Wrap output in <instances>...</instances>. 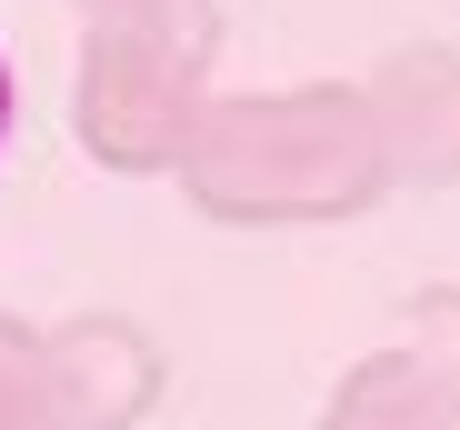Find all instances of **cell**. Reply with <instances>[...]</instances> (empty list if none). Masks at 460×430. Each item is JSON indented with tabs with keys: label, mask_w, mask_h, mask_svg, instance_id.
<instances>
[{
	"label": "cell",
	"mask_w": 460,
	"mask_h": 430,
	"mask_svg": "<svg viewBox=\"0 0 460 430\" xmlns=\"http://www.w3.org/2000/svg\"><path fill=\"white\" fill-rule=\"evenodd\" d=\"M11 120H21V81H11V60H0V151H11Z\"/></svg>",
	"instance_id": "1"
}]
</instances>
